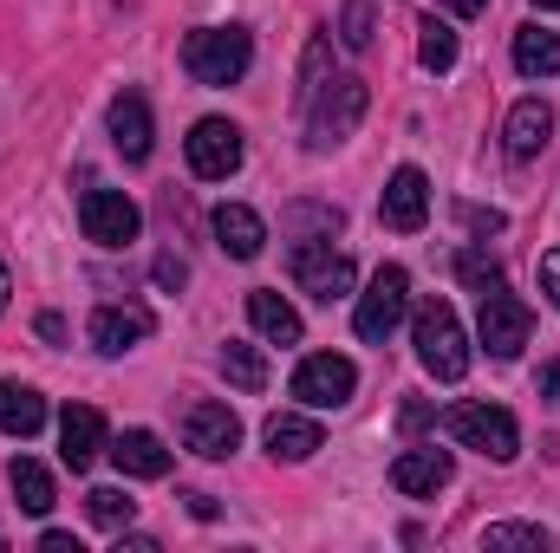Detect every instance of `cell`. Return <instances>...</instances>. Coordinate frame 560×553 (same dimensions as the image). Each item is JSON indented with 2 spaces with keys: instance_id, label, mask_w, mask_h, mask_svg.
Returning a JSON list of instances; mask_svg holds the SVG:
<instances>
[{
  "instance_id": "10",
  "label": "cell",
  "mask_w": 560,
  "mask_h": 553,
  "mask_svg": "<svg viewBox=\"0 0 560 553\" xmlns=\"http://www.w3.org/2000/svg\"><path fill=\"white\" fill-rule=\"evenodd\" d=\"M183 150H189V169L202 176V183H222V176H235L242 169V131L229 125V118H202L189 138H183Z\"/></svg>"
},
{
  "instance_id": "33",
  "label": "cell",
  "mask_w": 560,
  "mask_h": 553,
  "mask_svg": "<svg viewBox=\"0 0 560 553\" xmlns=\"http://www.w3.org/2000/svg\"><path fill=\"white\" fill-rule=\"evenodd\" d=\"M183 280H189V268H183L176 255H156V286H170V293H176Z\"/></svg>"
},
{
  "instance_id": "28",
  "label": "cell",
  "mask_w": 560,
  "mask_h": 553,
  "mask_svg": "<svg viewBox=\"0 0 560 553\" xmlns=\"http://www.w3.org/2000/svg\"><path fill=\"white\" fill-rule=\"evenodd\" d=\"M482 548H535V553H548V528H528V521H495V528H482Z\"/></svg>"
},
{
  "instance_id": "37",
  "label": "cell",
  "mask_w": 560,
  "mask_h": 553,
  "mask_svg": "<svg viewBox=\"0 0 560 553\" xmlns=\"http://www.w3.org/2000/svg\"><path fill=\"white\" fill-rule=\"evenodd\" d=\"M183 502H189V515H196V521H215V515H222V508H215V495H183Z\"/></svg>"
},
{
  "instance_id": "24",
  "label": "cell",
  "mask_w": 560,
  "mask_h": 553,
  "mask_svg": "<svg viewBox=\"0 0 560 553\" xmlns=\"http://www.w3.org/2000/svg\"><path fill=\"white\" fill-rule=\"evenodd\" d=\"M7 482H13V502H20L26 515H46V508L59 502V495H52V475H46L33 456H13V462H7Z\"/></svg>"
},
{
  "instance_id": "32",
  "label": "cell",
  "mask_w": 560,
  "mask_h": 553,
  "mask_svg": "<svg viewBox=\"0 0 560 553\" xmlns=\"http://www.w3.org/2000/svg\"><path fill=\"white\" fill-rule=\"evenodd\" d=\"M463 228H476V235H502L509 215H502V209H476V202H463Z\"/></svg>"
},
{
  "instance_id": "5",
  "label": "cell",
  "mask_w": 560,
  "mask_h": 553,
  "mask_svg": "<svg viewBox=\"0 0 560 553\" xmlns=\"http://www.w3.org/2000/svg\"><path fill=\"white\" fill-rule=\"evenodd\" d=\"M405 313H411V274H405V268H378L372 286L359 293L352 326H359V339H365V345H385V339L405 326Z\"/></svg>"
},
{
  "instance_id": "15",
  "label": "cell",
  "mask_w": 560,
  "mask_h": 553,
  "mask_svg": "<svg viewBox=\"0 0 560 553\" xmlns=\"http://www.w3.org/2000/svg\"><path fill=\"white\" fill-rule=\"evenodd\" d=\"M105 125H112V143L125 150V163H143V156H150L156 125H150V105H143V92H118V98H112V111H105Z\"/></svg>"
},
{
  "instance_id": "23",
  "label": "cell",
  "mask_w": 560,
  "mask_h": 553,
  "mask_svg": "<svg viewBox=\"0 0 560 553\" xmlns=\"http://www.w3.org/2000/svg\"><path fill=\"white\" fill-rule=\"evenodd\" d=\"M515 72L522 79H555L560 72V33L555 26H522L515 33Z\"/></svg>"
},
{
  "instance_id": "25",
  "label": "cell",
  "mask_w": 560,
  "mask_h": 553,
  "mask_svg": "<svg viewBox=\"0 0 560 553\" xmlns=\"http://www.w3.org/2000/svg\"><path fill=\"white\" fill-rule=\"evenodd\" d=\"M222 378H229L235 391H268V358H261L255 345L229 339V345H222Z\"/></svg>"
},
{
  "instance_id": "3",
  "label": "cell",
  "mask_w": 560,
  "mask_h": 553,
  "mask_svg": "<svg viewBox=\"0 0 560 553\" xmlns=\"http://www.w3.org/2000/svg\"><path fill=\"white\" fill-rule=\"evenodd\" d=\"M306 105H313V111H306V150H313V156H326V150H339V143L359 131V118H365L372 92H365V79H326Z\"/></svg>"
},
{
  "instance_id": "38",
  "label": "cell",
  "mask_w": 560,
  "mask_h": 553,
  "mask_svg": "<svg viewBox=\"0 0 560 553\" xmlns=\"http://www.w3.org/2000/svg\"><path fill=\"white\" fill-rule=\"evenodd\" d=\"M436 7H450V13H463V20H469V13H482L489 0H436Z\"/></svg>"
},
{
  "instance_id": "12",
  "label": "cell",
  "mask_w": 560,
  "mask_h": 553,
  "mask_svg": "<svg viewBox=\"0 0 560 553\" xmlns=\"http://www.w3.org/2000/svg\"><path fill=\"white\" fill-rule=\"evenodd\" d=\"M378 215H385V228H398V235H418L423 222H430V183H423V169H392V183H385V196H378Z\"/></svg>"
},
{
  "instance_id": "14",
  "label": "cell",
  "mask_w": 560,
  "mask_h": 553,
  "mask_svg": "<svg viewBox=\"0 0 560 553\" xmlns=\"http://www.w3.org/2000/svg\"><path fill=\"white\" fill-rule=\"evenodd\" d=\"M150 306H138V299H125V306H98L92 313V345L105 352V358H118V352H131V345H143L150 339Z\"/></svg>"
},
{
  "instance_id": "27",
  "label": "cell",
  "mask_w": 560,
  "mask_h": 553,
  "mask_svg": "<svg viewBox=\"0 0 560 553\" xmlns=\"http://www.w3.org/2000/svg\"><path fill=\"white\" fill-rule=\"evenodd\" d=\"M85 515H92L98 528L125 534V528H131V515H138V502H131L125 489H92V495H85Z\"/></svg>"
},
{
  "instance_id": "39",
  "label": "cell",
  "mask_w": 560,
  "mask_h": 553,
  "mask_svg": "<svg viewBox=\"0 0 560 553\" xmlns=\"http://www.w3.org/2000/svg\"><path fill=\"white\" fill-rule=\"evenodd\" d=\"M7 293H13V280H7V261H0V313H7Z\"/></svg>"
},
{
  "instance_id": "40",
  "label": "cell",
  "mask_w": 560,
  "mask_h": 553,
  "mask_svg": "<svg viewBox=\"0 0 560 553\" xmlns=\"http://www.w3.org/2000/svg\"><path fill=\"white\" fill-rule=\"evenodd\" d=\"M535 7H560V0H535Z\"/></svg>"
},
{
  "instance_id": "16",
  "label": "cell",
  "mask_w": 560,
  "mask_h": 553,
  "mask_svg": "<svg viewBox=\"0 0 560 553\" xmlns=\"http://www.w3.org/2000/svg\"><path fill=\"white\" fill-rule=\"evenodd\" d=\"M215 248H222L229 261H255V255L268 248V222H261L248 202H222V209H215Z\"/></svg>"
},
{
  "instance_id": "13",
  "label": "cell",
  "mask_w": 560,
  "mask_h": 553,
  "mask_svg": "<svg viewBox=\"0 0 560 553\" xmlns=\"http://www.w3.org/2000/svg\"><path fill=\"white\" fill-rule=\"evenodd\" d=\"M105 449H112L105 443V416L92 411V404H66V416H59V462L72 475H85Z\"/></svg>"
},
{
  "instance_id": "36",
  "label": "cell",
  "mask_w": 560,
  "mask_h": 553,
  "mask_svg": "<svg viewBox=\"0 0 560 553\" xmlns=\"http://www.w3.org/2000/svg\"><path fill=\"white\" fill-rule=\"evenodd\" d=\"M39 548H46V553H79V541H72V534H59V528H46V534H39Z\"/></svg>"
},
{
  "instance_id": "6",
  "label": "cell",
  "mask_w": 560,
  "mask_h": 553,
  "mask_svg": "<svg viewBox=\"0 0 560 553\" xmlns=\"http://www.w3.org/2000/svg\"><path fill=\"white\" fill-rule=\"evenodd\" d=\"M528 332H535V313L509 293V280L502 286H489L482 293V313H476V339L489 345V358H522V345H528Z\"/></svg>"
},
{
  "instance_id": "26",
  "label": "cell",
  "mask_w": 560,
  "mask_h": 553,
  "mask_svg": "<svg viewBox=\"0 0 560 553\" xmlns=\"http://www.w3.org/2000/svg\"><path fill=\"white\" fill-rule=\"evenodd\" d=\"M418 33H423L418 39L423 72H450V66H456V26H450V20H423Z\"/></svg>"
},
{
  "instance_id": "9",
  "label": "cell",
  "mask_w": 560,
  "mask_h": 553,
  "mask_svg": "<svg viewBox=\"0 0 560 553\" xmlns=\"http://www.w3.org/2000/svg\"><path fill=\"white\" fill-rule=\"evenodd\" d=\"M293 286L313 299H346L352 293V255H339L332 242H293Z\"/></svg>"
},
{
  "instance_id": "8",
  "label": "cell",
  "mask_w": 560,
  "mask_h": 553,
  "mask_svg": "<svg viewBox=\"0 0 560 553\" xmlns=\"http://www.w3.org/2000/svg\"><path fill=\"white\" fill-rule=\"evenodd\" d=\"M352 391H359V365L339 358V352H313L293 372V398L313 404V411H339V404H352Z\"/></svg>"
},
{
  "instance_id": "7",
  "label": "cell",
  "mask_w": 560,
  "mask_h": 553,
  "mask_svg": "<svg viewBox=\"0 0 560 553\" xmlns=\"http://www.w3.org/2000/svg\"><path fill=\"white\" fill-rule=\"evenodd\" d=\"M79 228H85V242H98V248H131L138 228H143V215L125 189H85V196H79Z\"/></svg>"
},
{
  "instance_id": "35",
  "label": "cell",
  "mask_w": 560,
  "mask_h": 553,
  "mask_svg": "<svg viewBox=\"0 0 560 553\" xmlns=\"http://www.w3.org/2000/svg\"><path fill=\"white\" fill-rule=\"evenodd\" d=\"M541 398H555V404H560V352L541 365Z\"/></svg>"
},
{
  "instance_id": "11",
  "label": "cell",
  "mask_w": 560,
  "mask_h": 553,
  "mask_svg": "<svg viewBox=\"0 0 560 553\" xmlns=\"http://www.w3.org/2000/svg\"><path fill=\"white\" fill-rule=\"evenodd\" d=\"M235 443H242V416L229 411V404L196 398V404L183 411V449H196V456H209V462H229Z\"/></svg>"
},
{
  "instance_id": "19",
  "label": "cell",
  "mask_w": 560,
  "mask_h": 553,
  "mask_svg": "<svg viewBox=\"0 0 560 553\" xmlns=\"http://www.w3.org/2000/svg\"><path fill=\"white\" fill-rule=\"evenodd\" d=\"M112 462L125 469V475H138V482H156V475H170V449H163V436L156 430H125L118 443H112Z\"/></svg>"
},
{
  "instance_id": "20",
  "label": "cell",
  "mask_w": 560,
  "mask_h": 553,
  "mask_svg": "<svg viewBox=\"0 0 560 553\" xmlns=\"http://www.w3.org/2000/svg\"><path fill=\"white\" fill-rule=\"evenodd\" d=\"M261 436H268V456H275V462H306V456L326 443V436H319V423H313V416H300V411H275Z\"/></svg>"
},
{
  "instance_id": "18",
  "label": "cell",
  "mask_w": 560,
  "mask_h": 553,
  "mask_svg": "<svg viewBox=\"0 0 560 553\" xmlns=\"http://www.w3.org/2000/svg\"><path fill=\"white\" fill-rule=\"evenodd\" d=\"M450 475H456L450 449H405V456L392 462V489H398V495H436Z\"/></svg>"
},
{
  "instance_id": "21",
  "label": "cell",
  "mask_w": 560,
  "mask_h": 553,
  "mask_svg": "<svg viewBox=\"0 0 560 553\" xmlns=\"http://www.w3.org/2000/svg\"><path fill=\"white\" fill-rule=\"evenodd\" d=\"M46 430V398L33 391V385H13V378H0V436H39Z\"/></svg>"
},
{
  "instance_id": "31",
  "label": "cell",
  "mask_w": 560,
  "mask_h": 553,
  "mask_svg": "<svg viewBox=\"0 0 560 553\" xmlns=\"http://www.w3.org/2000/svg\"><path fill=\"white\" fill-rule=\"evenodd\" d=\"M326 85V33H313V46H306V66H300V98H313Z\"/></svg>"
},
{
  "instance_id": "34",
  "label": "cell",
  "mask_w": 560,
  "mask_h": 553,
  "mask_svg": "<svg viewBox=\"0 0 560 553\" xmlns=\"http://www.w3.org/2000/svg\"><path fill=\"white\" fill-rule=\"evenodd\" d=\"M541 293L560 306V248H548V255H541Z\"/></svg>"
},
{
  "instance_id": "1",
  "label": "cell",
  "mask_w": 560,
  "mask_h": 553,
  "mask_svg": "<svg viewBox=\"0 0 560 553\" xmlns=\"http://www.w3.org/2000/svg\"><path fill=\"white\" fill-rule=\"evenodd\" d=\"M248 66H255V33L248 26H202V33L183 39V72L209 92L248 79Z\"/></svg>"
},
{
  "instance_id": "2",
  "label": "cell",
  "mask_w": 560,
  "mask_h": 553,
  "mask_svg": "<svg viewBox=\"0 0 560 553\" xmlns=\"http://www.w3.org/2000/svg\"><path fill=\"white\" fill-rule=\"evenodd\" d=\"M411 339H418V358L436 385H456L469 372V332H463L450 299H423L418 319H411Z\"/></svg>"
},
{
  "instance_id": "29",
  "label": "cell",
  "mask_w": 560,
  "mask_h": 553,
  "mask_svg": "<svg viewBox=\"0 0 560 553\" xmlns=\"http://www.w3.org/2000/svg\"><path fill=\"white\" fill-rule=\"evenodd\" d=\"M339 39H346L352 52H365V46H372V0H346V20H339Z\"/></svg>"
},
{
  "instance_id": "17",
  "label": "cell",
  "mask_w": 560,
  "mask_h": 553,
  "mask_svg": "<svg viewBox=\"0 0 560 553\" xmlns=\"http://www.w3.org/2000/svg\"><path fill=\"white\" fill-rule=\"evenodd\" d=\"M548 138H555V105H548V98H522V105L509 111V125H502V143H509V156H515V163L541 156Z\"/></svg>"
},
{
  "instance_id": "22",
  "label": "cell",
  "mask_w": 560,
  "mask_h": 553,
  "mask_svg": "<svg viewBox=\"0 0 560 553\" xmlns=\"http://www.w3.org/2000/svg\"><path fill=\"white\" fill-rule=\"evenodd\" d=\"M248 319H255V332L268 339V345H300V313L280 299L275 286H261V293H248Z\"/></svg>"
},
{
  "instance_id": "30",
  "label": "cell",
  "mask_w": 560,
  "mask_h": 553,
  "mask_svg": "<svg viewBox=\"0 0 560 553\" xmlns=\"http://www.w3.org/2000/svg\"><path fill=\"white\" fill-rule=\"evenodd\" d=\"M456 274L469 280L476 293H489V286H502V268H495L489 255H476V248H463V255H456Z\"/></svg>"
},
{
  "instance_id": "4",
  "label": "cell",
  "mask_w": 560,
  "mask_h": 553,
  "mask_svg": "<svg viewBox=\"0 0 560 553\" xmlns=\"http://www.w3.org/2000/svg\"><path fill=\"white\" fill-rule=\"evenodd\" d=\"M443 430L463 449H482L489 462H515V449H522V423L502 411V404H450L443 411Z\"/></svg>"
},
{
  "instance_id": "41",
  "label": "cell",
  "mask_w": 560,
  "mask_h": 553,
  "mask_svg": "<svg viewBox=\"0 0 560 553\" xmlns=\"http://www.w3.org/2000/svg\"><path fill=\"white\" fill-rule=\"evenodd\" d=\"M0 548H7V534H0Z\"/></svg>"
}]
</instances>
